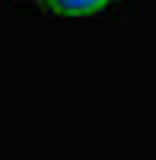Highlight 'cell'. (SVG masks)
<instances>
[{
    "label": "cell",
    "instance_id": "obj_1",
    "mask_svg": "<svg viewBox=\"0 0 156 160\" xmlns=\"http://www.w3.org/2000/svg\"><path fill=\"white\" fill-rule=\"evenodd\" d=\"M115 0H45V7L57 16H96Z\"/></svg>",
    "mask_w": 156,
    "mask_h": 160
}]
</instances>
